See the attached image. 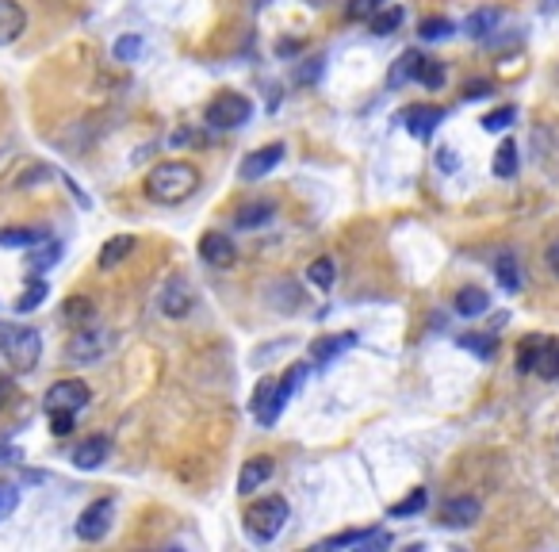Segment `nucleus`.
Returning <instances> with one entry per match:
<instances>
[{
    "label": "nucleus",
    "mask_w": 559,
    "mask_h": 552,
    "mask_svg": "<svg viewBox=\"0 0 559 552\" xmlns=\"http://www.w3.org/2000/svg\"><path fill=\"white\" fill-rule=\"evenodd\" d=\"M200 192V169L192 161H161L146 177V196L161 207H177Z\"/></svg>",
    "instance_id": "obj_1"
},
{
    "label": "nucleus",
    "mask_w": 559,
    "mask_h": 552,
    "mask_svg": "<svg viewBox=\"0 0 559 552\" xmlns=\"http://www.w3.org/2000/svg\"><path fill=\"white\" fill-rule=\"evenodd\" d=\"M287 518H291V506H287L284 494H264V499L249 502V510H246V529H249V537H253V540L269 545V540H276L280 533H284Z\"/></svg>",
    "instance_id": "obj_2"
},
{
    "label": "nucleus",
    "mask_w": 559,
    "mask_h": 552,
    "mask_svg": "<svg viewBox=\"0 0 559 552\" xmlns=\"http://www.w3.org/2000/svg\"><path fill=\"white\" fill-rule=\"evenodd\" d=\"M287 395H295V391L287 387V380H276V376L257 380V387H253V399H249L253 418H257L261 426H276L280 414H284V407H287Z\"/></svg>",
    "instance_id": "obj_3"
},
{
    "label": "nucleus",
    "mask_w": 559,
    "mask_h": 552,
    "mask_svg": "<svg viewBox=\"0 0 559 552\" xmlns=\"http://www.w3.org/2000/svg\"><path fill=\"white\" fill-rule=\"evenodd\" d=\"M253 104L241 96V92H218V96L207 104V123L218 126V131H234V126L249 123Z\"/></svg>",
    "instance_id": "obj_4"
},
{
    "label": "nucleus",
    "mask_w": 559,
    "mask_h": 552,
    "mask_svg": "<svg viewBox=\"0 0 559 552\" xmlns=\"http://www.w3.org/2000/svg\"><path fill=\"white\" fill-rule=\"evenodd\" d=\"M157 307L165 318H188L195 307V288L188 284V276H169L157 288Z\"/></svg>",
    "instance_id": "obj_5"
},
{
    "label": "nucleus",
    "mask_w": 559,
    "mask_h": 552,
    "mask_svg": "<svg viewBox=\"0 0 559 552\" xmlns=\"http://www.w3.org/2000/svg\"><path fill=\"white\" fill-rule=\"evenodd\" d=\"M46 410H85L92 402V387L85 384V380L69 376V380H57V384L46 387Z\"/></svg>",
    "instance_id": "obj_6"
},
{
    "label": "nucleus",
    "mask_w": 559,
    "mask_h": 552,
    "mask_svg": "<svg viewBox=\"0 0 559 552\" xmlns=\"http://www.w3.org/2000/svg\"><path fill=\"white\" fill-rule=\"evenodd\" d=\"M111 522H115V502L111 499H96L92 506H85L80 510V518H77V537L80 540H103L108 537V529H111Z\"/></svg>",
    "instance_id": "obj_7"
},
{
    "label": "nucleus",
    "mask_w": 559,
    "mask_h": 552,
    "mask_svg": "<svg viewBox=\"0 0 559 552\" xmlns=\"http://www.w3.org/2000/svg\"><path fill=\"white\" fill-rule=\"evenodd\" d=\"M111 349V338L108 334H100V330H73V338L65 341V353H69V361H80V364H88V361H96V356H103Z\"/></svg>",
    "instance_id": "obj_8"
},
{
    "label": "nucleus",
    "mask_w": 559,
    "mask_h": 552,
    "mask_svg": "<svg viewBox=\"0 0 559 552\" xmlns=\"http://www.w3.org/2000/svg\"><path fill=\"white\" fill-rule=\"evenodd\" d=\"M445 119V108H437V104H410V108L399 111V123L410 131L414 138H433V131Z\"/></svg>",
    "instance_id": "obj_9"
},
{
    "label": "nucleus",
    "mask_w": 559,
    "mask_h": 552,
    "mask_svg": "<svg viewBox=\"0 0 559 552\" xmlns=\"http://www.w3.org/2000/svg\"><path fill=\"white\" fill-rule=\"evenodd\" d=\"M39 353H42V338L31 326H19L16 338H11V345L4 349V356L16 364V372H31V368L39 364Z\"/></svg>",
    "instance_id": "obj_10"
},
{
    "label": "nucleus",
    "mask_w": 559,
    "mask_h": 552,
    "mask_svg": "<svg viewBox=\"0 0 559 552\" xmlns=\"http://www.w3.org/2000/svg\"><path fill=\"white\" fill-rule=\"evenodd\" d=\"M353 345H356V334H353V330H345V334H325V338L310 341L307 361H310V368H330L337 356H341L345 349H353Z\"/></svg>",
    "instance_id": "obj_11"
},
{
    "label": "nucleus",
    "mask_w": 559,
    "mask_h": 552,
    "mask_svg": "<svg viewBox=\"0 0 559 552\" xmlns=\"http://www.w3.org/2000/svg\"><path fill=\"white\" fill-rule=\"evenodd\" d=\"M483 518V506L479 499H471V494H460V499H448L445 506H440V525L448 529H468Z\"/></svg>",
    "instance_id": "obj_12"
},
{
    "label": "nucleus",
    "mask_w": 559,
    "mask_h": 552,
    "mask_svg": "<svg viewBox=\"0 0 559 552\" xmlns=\"http://www.w3.org/2000/svg\"><path fill=\"white\" fill-rule=\"evenodd\" d=\"M200 257L211 264V269H230V264L238 261V249H234V242H230L226 234L207 230V234L200 238Z\"/></svg>",
    "instance_id": "obj_13"
},
{
    "label": "nucleus",
    "mask_w": 559,
    "mask_h": 552,
    "mask_svg": "<svg viewBox=\"0 0 559 552\" xmlns=\"http://www.w3.org/2000/svg\"><path fill=\"white\" fill-rule=\"evenodd\" d=\"M280 157H284V146L280 142H269V146H261V150H253V154L241 161V180H261L264 172H272L280 165Z\"/></svg>",
    "instance_id": "obj_14"
},
{
    "label": "nucleus",
    "mask_w": 559,
    "mask_h": 552,
    "mask_svg": "<svg viewBox=\"0 0 559 552\" xmlns=\"http://www.w3.org/2000/svg\"><path fill=\"white\" fill-rule=\"evenodd\" d=\"M494 276H498V288L509 292V295H517L521 288H525V269H521V261H517L514 249H502L494 257Z\"/></svg>",
    "instance_id": "obj_15"
},
{
    "label": "nucleus",
    "mask_w": 559,
    "mask_h": 552,
    "mask_svg": "<svg viewBox=\"0 0 559 552\" xmlns=\"http://www.w3.org/2000/svg\"><path fill=\"white\" fill-rule=\"evenodd\" d=\"M27 31V12L19 0H0V46H11Z\"/></svg>",
    "instance_id": "obj_16"
},
{
    "label": "nucleus",
    "mask_w": 559,
    "mask_h": 552,
    "mask_svg": "<svg viewBox=\"0 0 559 552\" xmlns=\"http://www.w3.org/2000/svg\"><path fill=\"white\" fill-rule=\"evenodd\" d=\"M368 545L387 548V545H391V537H387V533H371V529H348V533L325 537L318 548H368Z\"/></svg>",
    "instance_id": "obj_17"
},
{
    "label": "nucleus",
    "mask_w": 559,
    "mask_h": 552,
    "mask_svg": "<svg viewBox=\"0 0 559 552\" xmlns=\"http://www.w3.org/2000/svg\"><path fill=\"white\" fill-rule=\"evenodd\" d=\"M108 453H111V441H108V437H88V441H80V445L73 448V464H77L80 472H92V468H100L103 460H108Z\"/></svg>",
    "instance_id": "obj_18"
},
{
    "label": "nucleus",
    "mask_w": 559,
    "mask_h": 552,
    "mask_svg": "<svg viewBox=\"0 0 559 552\" xmlns=\"http://www.w3.org/2000/svg\"><path fill=\"white\" fill-rule=\"evenodd\" d=\"M62 318H65V326H73V330H85L96 322V303L85 295H73V299H65V307H62Z\"/></svg>",
    "instance_id": "obj_19"
},
{
    "label": "nucleus",
    "mask_w": 559,
    "mask_h": 552,
    "mask_svg": "<svg viewBox=\"0 0 559 552\" xmlns=\"http://www.w3.org/2000/svg\"><path fill=\"white\" fill-rule=\"evenodd\" d=\"M264 479H272V456H253L249 464L241 468V476H238V491L249 494V491H257Z\"/></svg>",
    "instance_id": "obj_20"
},
{
    "label": "nucleus",
    "mask_w": 559,
    "mask_h": 552,
    "mask_svg": "<svg viewBox=\"0 0 559 552\" xmlns=\"http://www.w3.org/2000/svg\"><path fill=\"white\" fill-rule=\"evenodd\" d=\"M272 215H276V203L272 200H253V203H246L241 211L234 215V223L241 226V230H257V226H264V223H272Z\"/></svg>",
    "instance_id": "obj_21"
},
{
    "label": "nucleus",
    "mask_w": 559,
    "mask_h": 552,
    "mask_svg": "<svg viewBox=\"0 0 559 552\" xmlns=\"http://www.w3.org/2000/svg\"><path fill=\"white\" fill-rule=\"evenodd\" d=\"M498 23H502V12H498V8H479V12H471V16L463 19V34H471V39H486V34H494Z\"/></svg>",
    "instance_id": "obj_22"
},
{
    "label": "nucleus",
    "mask_w": 559,
    "mask_h": 552,
    "mask_svg": "<svg viewBox=\"0 0 559 552\" xmlns=\"http://www.w3.org/2000/svg\"><path fill=\"white\" fill-rule=\"evenodd\" d=\"M486 307H491V295H486L483 288L468 284V288H460V292H456V315L475 318V315H483Z\"/></svg>",
    "instance_id": "obj_23"
},
{
    "label": "nucleus",
    "mask_w": 559,
    "mask_h": 552,
    "mask_svg": "<svg viewBox=\"0 0 559 552\" xmlns=\"http://www.w3.org/2000/svg\"><path fill=\"white\" fill-rule=\"evenodd\" d=\"M422 50H406L399 62L391 65V73H387V85L391 88H399V85H406V80H417V69H422Z\"/></svg>",
    "instance_id": "obj_24"
},
{
    "label": "nucleus",
    "mask_w": 559,
    "mask_h": 552,
    "mask_svg": "<svg viewBox=\"0 0 559 552\" xmlns=\"http://www.w3.org/2000/svg\"><path fill=\"white\" fill-rule=\"evenodd\" d=\"M532 372L544 380H559V341H537V361Z\"/></svg>",
    "instance_id": "obj_25"
},
{
    "label": "nucleus",
    "mask_w": 559,
    "mask_h": 552,
    "mask_svg": "<svg viewBox=\"0 0 559 552\" xmlns=\"http://www.w3.org/2000/svg\"><path fill=\"white\" fill-rule=\"evenodd\" d=\"M131 249H134V238H131V234L108 238V242H103V249H100V269H115V264H119Z\"/></svg>",
    "instance_id": "obj_26"
},
{
    "label": "nucleus",
    "mask_w": 559,
    "mask_h": 552,
    "mask_svg": "<svg viewBox=\"0 0 559 552\" xmlns=\"http://www.w3.org/2000/svg\"><path fill=\"white\" fill-rule=\"evenodd\" d=\"M491 169H494V177H502V180H509L517 172V142H514V138H506V142L494 150V165Z\"/></svg>",
    "instance_id": "obj_27"
},
{
    "label": "nucleus",
    "mask_w": 559,
    "mask_h": 552,
    "mask_svg": "<svg viewBox=\"0 0 559 552\" xmlns=\"http://www.w3.org/2000/svg\"><path fill=\"white\" fill-rule=\"evenodd\" d=\"M46 292H50V288H46V280H42L39 272H34L31 280H27V288L19 292V299H16V310H19V315H27V310H34V307L42 303Z\"/></svg>",
    "instance_id": "obj_28"
},
{
    "label": "nucleus",
    "mask_w": 559,
    "mask_h": 552,
    "mask_svg": "<svg viewBox=\"0 0 559 552\" xmlns=\"http://www.w3.org/2000/svg\"><path fill=\"white\" fill-rule=\"evenodd\" d=\"M456 345H460V349H468V353H475L479 361H491L494 349H498V341L491 338V334H460Z\"/></svg>",
    "instance_id": "obj_29"
},
{
    "label": "nucleus",
    "mask_w": 559,
    "mask_h": 552,
    "mask_svg": "<svg viewBox=\"0 0 559 552\" xmlns=\"http://www.w3.org/2000/svg\"><path fill=\"white\" fill-rule=\"evenodd\" d=\"M368 27H371V34H394V31L402 27V8L394 4V8L371 12V16H368Z\"/></svg>",
    "instance_id": "obj_30"
},
{
    "label": "nucleus",
    "mask_w": 559,
    "mask_h": 552,
    "mask_svg": "<svg viewBox=\"0 0 559 552\" xmlns=\"http://www.w3.org/2000/svg\"><path fill=\"white\" fill-rule=\"evenodd\" d=\"M57 257H62V242H42V246H34L27 253V264H31V272H42V269H50Z\"/></svg>",
    "instance_id": "obj_31"
},
{
    "label": "nucleus",
    "mask_w": 559,
    "mask_h": 552,
    "mask_svg": "<svg viewBox=\"0 0 559 552\" xmlns=\"http://www.w3.org/2000/svg\"><path fill=\"white\" fill-rule=\"evenodd\" d=\"M39 238L42 234H39V230H31V226H4V230H0V246H16V249H27Z\"/></svg>",
    "instance_id": "obj_32"
},
{
    "label": "nucleus",
    "mask_w": 559,
    "mask_h": 552,
    "mask_svg": "<svg viewBox=\"0 0 559 552\" xmlns=\"http://www.w3.org/2000/svg\"><path fill=\"white\" fill-rule=\"evenodd\" d=\"M307 280L318 288V292H330L333 288V261L330 257H318V261H310V269H307Z\"/></svg>",
    "instance_id": "obj_33"
},
{
    "label": "nucleus",
    "mask_w": 559,
    "mask_h": 552,
    "mask_svg": "<svg viewBox=\"0 0 559 552\" xmlns=\"http://www.w3.org/2000/svg\"><path fill=\"white\" fill-rule=\"evenodd\" d=\"M456 31L445 16H433V19H422V27H417V34H422L425 42H440V39H448V34Z\"/></svg>",
    "instance_id": "obj_34"
},
{
    "label": "nucleus",
    "mask_w": 559,
    "mask_h": 552,
    "mask_svg": "<svg viewBox=\"0 0 559 552\" xmlns=\"http://www.w3.org/2000/svg\"><path fill=\"white\" fill-rule=\"evenodd\" d=\"M517 119V108H514V104H506V108H498V111H491V115H483V131H506V126L509 123H514Z\"/></svg>",
    "instance_id": "obj_35"
},
{
    "label": "nucleus",
    "mask_w": 559,
    "mask_h": 552,
    "mask_svg": "<svg viewBox=\"0 0 559 552\" xmlns=\"http://www.w3.org/2000/svg\"><path fill=\"white\" fill-rule=\"evenodd\" d=\"M142 39H138V34H123L119 42H115V58H119V62H138V58H142Z\"/></svg>",
    "instance_id": "obj_36"
},
{
    "label": "nucleus",
    "mask_w": 559,
    "mask_h": 552,
    "mask_svg": "<svg viewBox=\"0 0 559 552\" xmlns=\"http://www.w3.org/2000/svg\"><path fill=\"white\" fill-rule=\"evenodd\" d=\"M417 80H422L425 88H440V85H445V65H440V62H429V58H425L422 69H417Z\"/></svg>",
    "instance_id": "obj_37"
},
{
    "label": "nucleus",
    "mask_w": 559,
    "mask_h": 552,
    "mask_svg": "<svg viewBox=\"0 0 559 552\" xmlns=\"http://www.w3.org/2000/svg\"><path fill=\"white\" fill-rule=\"evenodd\" d=\"M46 414H50V433L54 437L73 433V410H46Z\"/></svg>",
    "instance_id": "obj_38"
},
{
    "label": "nucleus",
    "mask_w": 559,
    "mask_h": 552,
    "mask_svg": "<svg viewBox=\"0 0 559 552\" xmlns=\"http://www.w3.org/2000/svg\"><path fill=\"white\" fill-rule=\"evenodd\" d=\"M422 506H425V491H414L406 502H394L387 514H391V518H410V514H417V510H422Z\"/></svg>",
    "instance_id": "obj_39"
},
{
    "label": "nucleus",
    "mask_w": 559,
    "mask_h": 552,
    "mask_svg": "<svg viewBox=\"0 0 559 552\" xmlns=\"http://www.w3.org/2000/svg\"><path fill=\"white\" fill-rule=\"evenodd\" d=\"M16 506H19V491L11 483H0V522L16 514Z\"/></svg>",
    "instance_id": "obj_40"
},
{
    "label": "nucleus",
    "mask_w": 559,
    "mask_h": 552,
    "mask_svg": "<svg viewBox=\"0 0 559 552\" xmlns=\"http://www.w3.org/2000/svg\"><path fill=\"white\" fill-rule=\"evenodd\" d=\"M532 361H537V341L521 345V353H517V372H532Z\"/></svg>",
    "instance_id": "obj_41"
},
{
    "label": "nucleus",
    "mask_w": 559,
    "mask_h": 552,
    "mask_svg": "<svg viewBox=\"0 0 559 552\" xmlns=\"http://www.w3.org/2000/svg\"><path fill=\"white\" fill-rule=\"evenodd\" d=\"M376 8H379V0H353V4H348V16L360 19V16H371Z\"/></svg>",
    "instance_id": "obj_42"
},
{
    "label": "nucleus",
    "mask_w": 559,
    "mask_h": 552,
    "mask_svg": "<svg viewBox=\"0 0 559 552\" xmlns=\"http://www.w3.org/2000/svg\"><path fill=\"white\" fill-rule=\"evenodd\" d=\"M491 88H494L491 80H468V88H463V96H468V100H483Z\"/></svg>",
    "instance_id": "obj_43"
},
{
    "label": "nucleus",
    "mask_w": 559,
    "mask_h": 552,
    "mask_svg": "<svg viewBox=\"0 0 559 552\" xmlns=\"http://www.w3.org/2000/svg\"><path fill=\"white\" fill-rule=\"evenodd\" d=\"M437 161H440V169H445V172H452V169H456V150H452V146H440V150H437Z\"/></svg>",
    "instance_id": "obj_44"
},
{
    "label": "nucleus",
    "mask_w": 559,
    "mask_h": 552,
    "mask_svg": "<svg viewBox=\"0 0 559 552\" xmlns=\"http://www.w3.org/2000/svg\"><path fill=\"white\" fill-rule=\"evenodd\" d=\"M16 322H4V318H0V353H4L8 349V345H11V338H16Z\"/></svg>",
    "instance_id": "obj_45"
},
{
    "label": "nucleus",
    "mask_w": 559,
    "mask_h": 552,
    "mask_svg": "<svg viewBox=\"0 0 559 552\" xmlns=\"http://www.w3.org/2000/svg\"><path fill=\"white\" fill-rule=\"evenodd\" d=\"M11 395H16V387H11V380H0V410L11 402Z\"/></svg>",
    "instance_id": "obj_46"
},
{
    "label": "nucleus",
    "mask_w": 559,
    "mask_h": 552,
    "mask_svg": "<svg viewBox=\"0 0 559 552\" xmlns=\"http://www.w3.org/2000/svg\"><path fill=\"white\" fill-rule=\"evenodd\" d=\"M548 269L559 276V238L552 242V246H548Z\"/></svg>",
    "instance_id": "obj_47"
},
{
    "label": "nucleus",
    "mask_w": 559,
    "mask_h": 552,
    "mask_svg": "<svg viewBox=\"0 0 559 552\" xmlns=\"http://www.w3.org/2000/svg\"><path fill=\"white\" fill-rule=\"evenodd\" d=\"M544 8H559V0H548V4H544Z\"/></svg>",
    "instance_id": "obj_48"
}]
</instances>
